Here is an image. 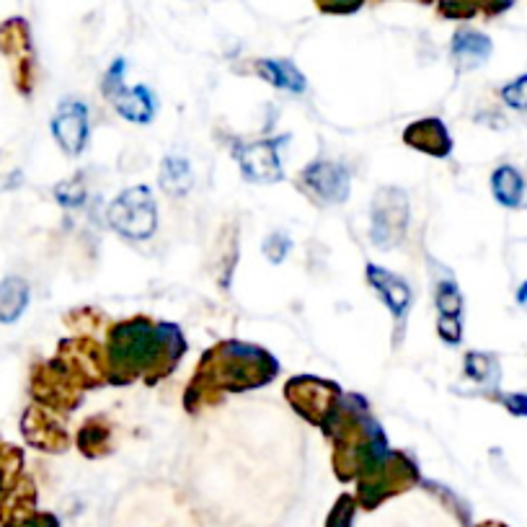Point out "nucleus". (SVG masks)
<instances>
[{"mask_svg":"<svg viewBox=\"0 0 527 527\" xmlns=\"http://www.w3.org/2000/svg\"><path fill=\"white\" fill-rule=\"evenodd\" d=\"M184 349V336L174 323H161L155 329L145 318L119 323L109 334L112 383H130L145 370H155V378H163L174 370Z\"/></svg>","mask_w":527,"mask_h":527,"instance_id":"f257e3e1","label":"nucleus"},{"mask_svg":"<svg viewBox=\"0 0 527 527\" xmlns=\"http://www.w3.org/2000/svg\"><path fill=\"white\" fill-rule=\"evenodd\" d=\"M274 375H277V362L264 349L228 341L205 354L194 380H202L212 388L225 385V391H251L256 385L269 383Z\"/></svg>","mask_w":527,"mask_h":527,"instance_id":"f03ea898","label":"nucleus"},{"mask_svg":"<svg viewBox=\"0 0 527 527\" xmlns=\"http://www.w3.org/2000/svg\"><path fill=\"white\" fill-rule=\"evenodd\" d=\"M357 502L362 509H375L391 499V496L403 494L406 489L416 486L419 471L403 453H388L372 471L357 478Z\"/></svg>","mask_w":527,"mask_h":527,"instance_id":"7ed1b4c3","label":"nucleus"},{"mask_svg":"<svg viewBox=\"0 0 527 527\" xmlns=\"http://www.w3.org/2000/svg\"><path fill=\"white\" fill-rule=\"evenodd\" d=\"M109 223L117 233L132 241H145L158 228V210L150 189L145 186H132L127 192L119 194L109 207Z\"/></svg>","mask_w":527,"mask_h":527,"instance_id":"20e7f679","label":"nucleus"},{"mask_svg":"<svg viewBox=\"0 0 527 527\" xmlns=\"http://www.w3.org/2000/svg\"><path fill=\"white\" fill-rule=\"evenodd\" d=\"M409 199L401 189H380L372 205V241L380 248L398 246L409 225Z\"/></svg>","mask_w":527,"mask_h":527,"instance_id":"39448f33","label":"nucleus"},{"mask_svg":"<svg viewBox=\"0 0 527 527\" xmlns=\"http://www.w3.org/2000/svg\"><path fill=\"white\" fill-rule=\"evenodd\" d=\"M285 396L290 398V403L295 406L300 416H305L308 422L323 424L326 416L334 411V406L339 403L341 391L336 383H326L318 378H295L287 383Z\"/></svg>","mask_w":527,"mask_h":527,"instance_id":"423d86ee","label":"nucleus"},{"mask_svg":"<svg viewBox=\"0 0 527 527\" xmlns=\"http://www.w3.org/2000/svg\"><path fill=\"white\" fill-rule=\"evenodd\" d=\"M122 70H124V62H114L112 73L106 75V81H104V93L114 101L117 112L122 114L124 119H130V122L148 124L155 114L153 93H150L145 86L124 88L122 86Z\"/></svg>","mask_w":527,"mask_h":527,"instance_id":"0eeeda50","label":"nucleus"},{"mask_svg":"<svg viewBox=\"0 0 527 527\" xmlns=\"http://www.w3.org/2000/svg\"><path fill=\"white\" fill-rule=\"evenodd\" d=\"M285 137L274 140H261V143H248L236 150V158L241 163V171L246 179L256 184H277L282 181V163H279V145Z\"/></svg>","mask_w":527,"mask_h":527,"instance_id":"6e6552de","label":"nucleus"},{"mask_svg":"<svg viewBox=\"0 0 527 527\" xmlns=\"http://www.w3.org/2000/svg\"><path fill=\"white\" fill-rule=\"evenodd\" d=\"M52 132L68 155H78L88 140V109L81 101H65L52 119Z\"/></svg>","mask_w":527,"mask_h":527,"instance_id":"1a4fd4ad","label":"nucleus"},{"mask_svg":"<svg viewBox=\"0 0 527 527\" xmlns=\"http://www.w3.org/2000/svg\"><path fill=\"white\" fill-rule=\"evenodd\" d=\"M303 181L318 199L339 205L349 197V174L347 168L331 161H318L303 171Z\"/></svg>","mask_w":527,"mask_h":527,"instance_id":"9d476101","label":"nucleus"},{"mask_svg":"<svg viewBox=\"0 0 527 527\" xmlns=\"http://www.w3.org/2000/svg\"><path fill=\"white\" fill-rule=\"evenodd\" d=\"M21 432H24L29 445L39 447V450H44V453H62L65 445H68L65 432H62V429L52 422L47 411L37 409V406H31V409L24 414Z\"/></svg>","mask_w":527,"mask_h":527,"instance_id":"9b49d317","label":"nucleus"},{"mask_svg":"<svg viewBox=\"0 0 527 527\" xmlns=\"http://www.w3.org/2000/svg\"><path fill=\"white\" fill-rule=\"evenodd\" d=\"M403 143L411 145V148L422 150V153L434 155V158H447L450 150H453V140H450V132H447L445 124L440 119H419L411 127H406L403 132Z\"/></svg>","mask_w":527,"mask_h":527,"instance_id":"f8f14e48","label":"nucleus"},{"mask_svg":"<svg viewBox=\"0 0 527 527\" xmlns=\"http://www.w3.org/2000/svg\"><path fill=\"white\" fill-rule=\"evenodd\" d=\"M437 310H440V336L447 344H458L463 339V298L453 279L437 285Z\"/></svg>","mask_w":527,"mask_h":527,"instance_id":"ddd939ff","label":"nucleus"},{"mask_svg":"<svg viewBox=\"0 0 527 527\" xmlns=\"http://www.w3.org/2000/svg\"><path fill=\"white\" fill-rule=\"evenodd\" d=\"M37 489L31 484V478H19L8 494H3L0 502V525L3 527H21L26 520L37 515Z\"/></svg>","mask_w":527,"mask_h":527,"instance_id":"4468645a","label":"nucleus"},{"mask_svg":"<svg viewBox=\"0 0 527 527\" xmlns=\"http://www.w3.org/2000/svg\"><path fill=\"white\" fill-rule=\"evenodd\" d=\"M367 279H370V285L383 295V300L388 303L393 316L401 321V318L406 316V310L411 308L409 285H406L398 274L388 272V269H380L378 264H367Z\"/></svg>","mask_w":527,"mask_h":527,"instance_id":"2eb2a0df","label":"nucleus"},{"mask_svg":"<svg viewBox=\"0 0 527 527\" xmlns=\"http://www.w3.org/2000/svg\"><path fill=\"white\" fill-rule=\"evenodd\" d=\"M491 192L502 207H522L525 197V179L515 166H499L491 176Z\"/></svg>","mask_w":527,"mask_h":527,"instance_id":"dca6fc26","label":"nucleus"},{"mask_svg":"<svg viewBox=\"0 0 527 527\" xmlns=\"http://www.w3.org/2000/svg\"><path fill=\"white\" fill-rule=\"evenodd\" d=\"M29 305V285L21 277H6L0 282V323H16Z\"/></svg>","mask_w":527,"mask_h":527,"instance_id":"f3484780","label":"nucleus"},{"mask_svg":"<svg viewBox=\"0 0 527 527\" xmlns=\"http://www.w3.org/2000/svg\"><path fill=\"white\" fill-rule=\"evenodd\" d=\"M256 70L261 73L264 81H269L272 86L285 88V91L300 93L305 91V75L300 73L292 62L285 60H259L256 62Z\"/></svg>","mask_w":527,"mask_h":527,"instance_id":"a211bd4d","label":"nucleus"},{"mask_svg":"<svg viewBox=\"0 0 527 527\" xmlns=\"http://www.w3.org/2000/svg\"><path fill=\"white\" fill-rule=\"evenodd\" d=\"M453 55L463 60L468 68H476V65L489 60L491 39L478 34V31H458L453 39Z\"/></svg>","mask_w":527,"mask_h":527,"instance_id":"6ab92c4d","label":"nucleus"},{"mask_svg":"<svg viewBox=\"0 0 527 527\" xmlns=\"http://www.w3.org/2000/svg\"><path fill=\"white\" fill-rule=\"evenodd\" d=\"M192 168L184 158L168 155L161 166V186L168 194H186L192 189Z\"/></svg>","mask_w":527,"mask_h":527,"instance_id":"aec40b11","label":"nucleus"},{"mask_svg":"<svg viewBox=\"0 0 527 527\" xmlns=\"http://www.w3.org/2000/svg\"><path fill=\"white\" fill-rule=\"evenodd\" d=\"M21 468H24V453L19 447L0 445V496L16 486Z\"/></svg>","mask_w":527,"mask_h":527,"instance_id":"412c9836","label":"nucleus"},{"mask_svg":"<svg viewBox=\"0 0 527 527\" xmlns=\"http://www.w3.org/2000/svg\"><path fill=\"white\" fill-rule=\"evenodd\" d=\"M465 375L481 385H494L496 388V383H499V367H496V360L489 354H468L465 357Z\"/></svg>","mask_w":527,"mask_h":527,"instance_id":"4be33fe9","label":"nucleus"},{"mask_svg":"<svg viewBox=\"0 0 527 527\" xmlns=\"http://www.w3.org/2000/svg\"><path fill=\"white\" fill-rule=\"evenodd\" d=\"M354 512H357V502H354L352 496H339L334 509H331L329 520H326V527H352Z\"/></svg>","mask_w":527,"mask_h":527,"instance_id":"5701e85b","label":"nucleus"},{"mask_svg":"<svg viewBox=\"0 0 527 527\" xmlns=\"http://www.w3.org/2000/svg\"><path fill=\"white\" fill-rule=\"evenodd\" d=\"M502 99H504V104L517 109V112H527V75H520L517 81L504 86Z\"/></svg>","mask_w":527,"mask_h":527,"instance_id":"b1692460","label":"nucleus"},{"mask_svg":"<svg viewBox=\"0 0 527 527\" xmlns=\"http://www.w3.org/2000/svg\"><path fill=\"white\" fill-rule=\"evenodd\" d=\"M55 194L65 207H78V205H83V199H86V189H83V184H78L75 179L57 186Z\"/></svg>","mask_w":527,"mask_h":527,"instance_id":"393cba45","label":"nucleus"},{"mask_svg":"<svg viewBox=\"0 0 527 527\" xmlns=\"http://www.w3.org/2000/svg\"><path fill=\"white\" fill-rule=\"evenodd\" d=\"M287 251H290V238L282 236V233H274V236H269L267 243H264V254H267V259L272 261V264H279V261L285 259Z\"/></svg>","mask_w":527,"mask_h":527,"instance_id":"a878e982","label":"nucleus"},{"mask_svg":"<svg viewBox=\"0 0 527 527\" xmlns=\"http://www.w3.org/2000/svg\"><path fill=\"white\" fill-rule=\"evenodd\" d=\"M499 401L507 406L509 414L515 416H527V396H522V393H512V396H502Z\"/></svg>","mask_w":527,"mask_h":527,"instance_id":"bb28decb","label":"nucleus"},{"mask_svg":"<svg viewBox=\"0 0 527 527\" xmlns=\"http://www.w3.org/2000/svg\"><path fill=\"white\" fill-rule=\"evenodd\" d=\"M360 3L362 0H321V8H329V11H354Z\"/></svg>","mask_w":527,"mask_h":527,"instance_id":"cd10ccee","label":"nucleus"},{"mask_svg":"<svg viewBox=\"0 0 527 527\" xmlns=\"http://www.w3.org/2000/svg\"><path fill=\"white\" fill-rule=\"evenodd\" d=\"M21 527H60V525H57L55 515H47V512H44V515H34L31 520H26Z\"/></svg>","mask_w":527,"mask_h":527,"instance_id":"c85d7f7f","label":"nucleus"},{"mask_svg":"<svg viewBox=\"0 0 527 527\" xmlns=\"http://www.w3.org/2000/svg\"><path fill=\"white\" fill-rule=\"evenodd\" d=\"M515 0H486V11L489 13H502L512 6Z\"/></svg>","mask_w":527,"mask_h":527,"instance_id":"c756f323","label":"nucleus"},{"mask_svg":"<svg viewBox=\"0 0 527 527\" xmlns=\"http://www.w3.org/2000/svg\"><path fill=\"white\" fill-rule=\"evenodd\" d=\"M517 300H520V303H522V305H525V303H527V282H525V287H522V290H520V292H517Z\"/></svg>","mask_w":527,"mask_h":527,"instance_id":"7c9ffc66","label":"nucleus"},{"mask_svg":"<svg viewBox=\"0 0 527 527\" xmlns=\"http://www.w3.org/2000/svg\"><path fill=\"white\" fill-rule=\"evenodd\" d=\"M476 527H507V525H504V522L489 520V522H481V525H476Z\"/></svg>","mask_w":527,"mask_h":527,"instance_id":"2f4dec72","label":"nucleus"}]
</instances>
